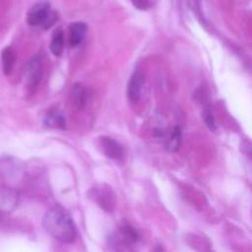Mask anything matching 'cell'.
<instances>
[{
    "mask_svg": "<svg viewBox=\"0 0 252 252\" xmlns=\"http://www.w3.org/2000/svg\"><path fill=\"white\" fill-rule=\"evenodd\" d=\"M120 233L122 235V240L125 244H135L139 239V235H138L137 230L134 228H132L128 224H125V225L121 226Z\"/></svg>",
    "mask_w": 252,
    "mask_h": 252,
    "instance_id": "obj_13",
    "label": "cell"
},
{
    "mask_svg": "<svg viewBox=\"0 0 252 252\" xmlns=\"http://www.w3.org/2000/svg\"><path fill=\"white\" fill-rule=\"evenodd\" d=\"M15 62H16V54L11 47H6L1 52V63H2V71L5 75H10L14 69Z\"/></svg>",
    "mask_w": 252,
    "mask_h": 252,
    "instance_id": "obj_11",
    "label": "cell"
},
{
    "mask_svg": "<svg viewBox=\"0 0 252 252\" xmlns=\"http://www.w3.org/2000/svg\"><path fill=\"white\" fill-rule=\"evenodd\" d=\"M88 27L84 22H74L69 26V44L73 48L80 46L81 42L84 41L86 36Z\"/></svg>",
    "mask_w": 252,
    "mask_h": 252,
    "instance_id": "obj_7",
    "label": "cell"
},
{
    "mask_svg": "<svg viewBox=\"0 0 252 252\" xmlns=\"http://www.w3.org/2000/svg\"><path fill=\"white\" fill-rule=\"evenodd\" d=\"M241 150H243V153L246 157L251 158L252 159V142L248 139H244L243 142H241Z\"/></svg>",
    "mask_w": 252,
    "mask_h": 252,
    "instance_id": "obj_16",
    "label": "cell"
},
{
    "mask_svg": "<svg viewBox=\"0 0 252 252\" xmlns=\"http://www.w3.org/2000/svg\"><path fill=\"white\" fill-rule=\"evenodd\" d=\"M182 144V130L180 127H174L166 135V150L169 153H176Z\"/></svg>",
    "mask_w": 252,
    "mask_h": 252,
    "instance_id": "obj_9",
    "label": "cell"
},
{
    "mask_svg": "<svg viewBox=\"0 0 252 252\" xmlns=\"http://www.w3.org/2000/svg\"><path fill=\"white\" fill-rule=\"evenodd\" d=\"M25 86L30 93H33L39 85L42 79V59L41 57H33L29 63L25 65L24 73H22Z\"/></svg>",
    "mask_w": 252,
    "mask_h": 252,
    "instance_id": "obj_3",
    "label": "cell"
},
{
    "mask_svg": "<svg viewBox=\"0 0 252 252\" xmlns=\"http://www.w3.org/2000/svg\"><path fill=\"white\" fill-rule=\"evenodd\" d=\"M58 19L57 12L52 11L51 5L48 2H39L32 6L27 12L26 21L32 27H42L47 30L54 24Z\"/></svg>",
    "mask_w": 252,
    "mask_h": 252,
    "instance_id": "obj_2",
    "label": "cell"
},
{
    "mask_svg": "<svg viewBox=\"0 0 252 252\" xmlns=\"http://www.w3.org/2000/svg\"><path fill=\"white\" fill-rule=\"evenodd\" d=\"M143 86H144V75L142 71H134L133 75L130 76L127 86V96L130 102H139L140 97H142Z\"/></svg>",
    "mask_w": 252,
    "mask_h": 252,
    "instance_id": "obj_5",
    "label": "cell"
},
{
    "mask_svg": "<svg viewBox=\"0 0 252 252\" xmlns=\"http://www.w3.org/2000/svg\"><path fill=\"white\" fill-rule=\"evenodd\" d=\"M203 120L204 123L207 125V127L209 128L211 130H216L217 126H216V120H214V116H213V111L209 106H207L203 111Z\"/></svg>",
    "mask_w": 252,
    "mask_h": 252,
    "instance_id": "obj_14",
    "label": "cell"
},
{
    "mask_svg": "<svg viewBox=\"0 0 252 252\" xmlns=\"http://www.w3.org/2000/svg\"><path fill=\"white\" fill-rule=\"evenodd\" d=\"M100 144L102 148V152L106 157L113 160H121L125 158V149L122 145L115 139L110 137H101L100 138Z\"/></svg>",
    "mask_w": 252,
    "mask_h": 252,
    "instance_id": "obj_6",
    "label": "cell"
},
{
    "mask_svg": "<svg viewBox=\"0 0 252 252\" xmlns=\"http://www.w3.org/2000/svg\"><path fill=\"white\" fill-rule=\"evenodd\" d=\"M88 90L84 88L81 84H75L71 89L70 101L71 105L75 110H83L85 108L86 102H88Z\"/></svg>",
    "mask_w": 252,
    "mask_h": 252,
    "instance_id": "obj_8",
    "label": "cell"
},
{
    "mask_svg": "<svg viewBox=\"0 0 252 252\" xmlns=\"http://www.w3.org/2000/svg\"><path fill=\"white\" fill-rule=\"evenodd\" d=\"M43 226L47 233L63 244H71L76 239V228L73 219L61 208H52L44 214Z\"/></svg>",
    "mask_w": 252,
    "mask_h": 252,
    "instance_id": "obj_1",
    "label": "cell"
},
{
    "mask_svg": "<svg viewBox=\"0 0 252 252\" xmlns=\"http://www.w3.org/2000/svg\"><path fill=\"white\" fill-rule=\"evenodd\" d=\"M43 123L51 128H65L66 121L63 113L58 110H51L44 116Z\"/></svg>",
    "mask_w": 252,
    "mask_h": 252,
    "instance_id": "obj_10",
    "label": "cell"
},
{
    "mask_svg": "<svg viewBox=\"0 0 252 252\" xmlns=\"http://www.w3.org/2000/svg\"><path fill=\"white\" fill-rule=\"evenodd\" d=\"M91 197L106 212H112L115 209L116 197L112 189L108 186L96 187L95 191L91 192Z\"/></svg>",
    "mask_w": 252,
    "mask_h": 252,
    "instance_id": "obj_4",
    "label": "cell"
},
{
    "mask_svg": "<svg viewBox=\"0 0 252 252\" xmlns=\"http://www.w3.org/2000/svg\"><path fill=\"white\" fill-rule=\"evenodd\" d=\"M64 47H65V37L62 30L54 32L53 37L51 39V44H49V49H51L52 54L56 57H59L63 54Z\"/></svg>",
    "mask_w": 252,
    "mask_h": 252,
    "instance_id": "obj_12",
    "label": "cell"
},
{
    "mask_svg": "<svg viewBox=\"0 0 252 252\" xmlns=\"http://www.w3.org/2000/svg\"><path fill=\"white\" fill-rule=\"evenodd\" d=\"M132 4L139 10H148L153 6L152 0H132Z\"/></svg>",
    "mask_w": 252,
    "mask_h": 252,
    "instance_id": "obj_15",
    "label": "cell"
}]
</instances>
